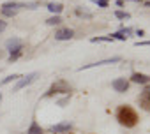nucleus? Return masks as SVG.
<instances>
[{
	"label": "nucleus",
	"instance_id": "6e6552de",
	"mask_svg": "<svg viewBox=\"0 0 150 134\" xmlns=\"http://www.w3.org/2000/svg\"><path fill=\"white\" fill-rule=\"evenodd\" d=\"M6 48L9 49V53H11V51L23 49V41H21V39H18V37H11V39H7V41H6Z\"/></svg>",
	"mask_w": 150,
	"mask_h": 134
},
{
	"label": "nucleus",
	"instance_id": "9d476101",
	"mask_svg": "<svg viewBox=\"0 0 150 134\" xmlns=\"http://www.w3.org/2000/svg\"><path fill=\"white\" fill-rule=\"evenodd\" d=\"M131 81L132 83H138V85H148L150 83V76L148 74H143V73H132L131 74Z\"/></svg>",
	"mask_w": 150,
	"mask_h": 134
},
{
	"label": "nucleus",
	"instance_id": "f03ea898",
	"mask_svg": "<svg viewBox=\"0 0 150 134\" xmlns=\"http://www.w3.org/2000/svg\"><path fill=\"white\" fill-rule=\"evenodd\" d=\"M58 94H71V87H69V83H65L64 80H57V81L48 88V92H46L42 97L46 99V97H53V95H58Z\"/></svg>",
	"mask_w": 150,
	"mask_h": 134
},
{
	"label": "nucleus",
	"instance_id": "6ab92c4d",
	"mask_svg": "<svg viewBox=\"0 0 150 134\" xmlns=\"http://www.w3.org/2000/svg\"><path fill=\"white\" fill-rule=\"evenodd\" d=\"M90 41H92V42H111L113 39H111V37H92Z\"/></svg>",
	"mask_w": 150,
	"mask_h": 134
},
{
	"label": "nucleus",
	"instance_id": "1a4fd4ad",
	"mask_svg": "<svg viewBox=\"0 0 150 134\" xmlns=\"http://www.w3.org/2000/svg\"><path fill=\"white\" fill-rule=\"evenodd\" d=\"M74 37V30L72 28H60V30H57V34H55V39L57 41H69V39H72Z\"/></svg>",
	"mask_w": 150,
	"mask_h": 134
},
{
	"label": "nucleus",
	"instance_id": "39448f33",
	"mask_svg": "<svg viewBox=\"0 0 150 134\" xmlns=\"http://www.w3.org/2000/svg\"><path fill=\"white\" fill-rule=\"evenodd\" d=\"M111 87H113V90H115V92L124 94V92H127V90H129V81H127L125 78H117V80L111 83Z\"/></svg>",
	"mask_w": 150,
	"mask_h": 134
},
{
	"label": "nucleus",
	"instance_id": "7ed1b4c3",
	"mask_svg": "<svg viewBox=\"0 0 150 134\" xmlns=\"http://www.w3.org/2000/svg\"><path fill=\"white\" fill-rule=\"evenodd\" d=\"M138 102H139V108L141 109H145V111L150 113V83L145 85L143 92L138 95Z\"/></svg>",
	"mask_w": 150,
	"mask_h": 134
},
{
	"label": "nucleus",
	"instance_id": "b1692460",
	"mask_svg": "<svg viewBox=\"0 0 150 134\" xmlns=\"http://www.w3.org/2000/svg\"><path fill=\"white\" fill-rule=\"evenodd\" d=\"M2 97H4V95H2V94H0V102H2Z\"/></svg>",
	"mask_w": 150,
	"mask_h": 134
},
{
	"label": "nucleus",
	"instance_id": "ddd939ff",
	"mask_svg": "<svg viewBox=\"0 0 150 134\" xmlns=\"http://www.w3.org/2000/svg\"><path fill=\"white\" fill-rule=\"evenodd\" d=\"M20 78H21L20 74H11V76H7V78H4L2 81H0V85L4 87V85H7V83H11V81H18Z\"/></svg>",
	"mask_w": 150,
	"mask_h": 134
},
{
	"label": "nucleus",
	"instance_id": "dca6fc26",
	"mask_svg": "<svg viewBox=\"0 0 150 134\" xmlns=\"http://www.w3.org/2000/svg\"><path fill=\"white\" fill-rule=\"evenodd\" d=\"M2 11V14L4 16H7V18H11V16H16L18 14V9H0Z\"/></svg>",
	"mask_w": 150,
	"mask_h": 134
},
{
	"label": "nucleus",
	"instance_id": "393cba45",
	"mask_svg": "<svg viewBox=\"0 0 150 134\" xmlns=\"http://www.w3.org/2000/svg\"><path fill=\"white\" fill-rule=\"evenodd\" d=\"M65 134H69V132H65Z\"/></svg>",
	"mask_w": 150,
	"mask_h": 134
},
{
	"label": "nucleus",
	"instance_id": "4468645a",
	"mask_svg": "<svg viewBox=\"0 0 150 134\" xmlns=\"http://www.w3.org/2000/svg\"><path fill=\"white\" fill-rule=\"evenodd\" d=\"M21 55H23V49H18V51H11V53H9V62H11V63H13V62H16V60H18Z\"/></svg>",
	"mask_w": 150,
	"mask_h": 134
},
{
	"label": "nucleus",
	"instance_id": "f3484780",
	"mask_svg": "<svg viewBox=\"0 0 150 134\" xmlns=\"http://www.w3.org/2000/svg\"><path fill=\"white\" fill-rule=\"evenodd\" d=\"M46 23L48 25H60L62 23V18L60 16H51L50 20H46Z\"/></svg>",
	"mask_w": 150,
	"mask_h": 134
},
{
	"label": "nucleus",
	"instance_id": "412c9836",
	"mask_svg": "<svg viewBox=\"0 0 150 134\" xmlns=\"http://www.w3.org/2000/svg\"><path fill=\"white\" fill-rule=\"evenodd\" d=\"M6 28H7V23H6L4 20H0V34H2V32H4Z\"/></svg>",
	"mask_w": 150,
	"mask_h": 134
},
{
	"label": "nucleus",
	"instance_id": "f257e3e1",
	"mask_svg": "<svg viewBox=\"0 0 150 134\" xmlns=\"http://www.w3.org/2000/svg\"><path fill=\"white\" fill-rule=\"evenodd\" d=\"M115 116H117L118 123H120V125H124L125 129H132V127H136V125H138V122H139L138 113L134 111V108H131V106H127V104L118 106V109H117Z\"/></svg>",
	"mask_w": 150,
	"mask_h": 134
},
{
	"label": "nucleus",
	"instance_id": "2eb2a0df",
	"mask_svg": "<svg viewBox=\"0 0 150 134\" xmlns=\"http://www.w3.org/2000/svg\"><path fill=\"white\" fill-rule=\"evenodd\" d=\"M76 14H78V16H81V18H87V20H90V18H92V13H88V11L81 9V7H78V9H76Z\"/></svg>",
	"mask_w": 150,
	"mask_h": 134
},
{
	"label": "nucleus",
	"instance_id": "5701e85b",
	"mask_svg": "<svg viewBox=\"0 0 150 134\" xmlns=\"http://www.w3.org/2000/svg\"><path fill=\"white\" fill-rule=\"evenodd\" d=\"M143 4H145V6H148V7H150V0H143Z\"/></svg>",
	"mask_w": 150,
	"mask_h": 134
},
{
	"label": "nucleus",
	"instance_id": "423d86ee",
	"mask_svg": "<svg viewBox=\"0 0 150 134\" xmlns=\"http://www.w3.org/2000/svg\"><path fill=\"white\" fill-rule=\"evenodd\" d=\"M122 58L120 56H113V58H106V60H99V62H94V63H87L83 67H80V71H85V69H92V67H97V65H106V63H117L120 62Z\"/></svg>",
	"mask_w": 150,
	"mask_h": 134
},
{
	"label": "nucleus",
	"instance_id": "f8f14e48",
	"mask_svg": "<svg viewBox=\"0 0 150 134\" xmlns=\"http://www.w3.org/2000/svg\"><path fill=\"white\" fill-rule=\"evenodd\" d=\"M48 11H50V13H53L55 16H58V14L64 11V6H62V4H55V2H50V4H48Z\"/></svg>",
	"mask_w": 150,
	"mask_h": 134
},
{
	"label": "nucleus",
	"instance_id": "4be33fe9",
	"mask_svg": "<svg viewBox=\"0 0 150 134\" xmlns=\"http://www.w3.org/2000/svg\"><path fill=\"white\" fill-rule=\"evenodd\" d=\"M136 46H150V41H143V42H136Z\"/></svg>",
	"mask_w": 150,
	"mask_h": 134
},
{
	"label": "nucleus",
	"instance_id": "0eeeda50",
	"mask_svg": "<svg viewBox=\"0 0 150 134\" xmlns=\"http://www.w3.org/2000/svg\"><path fill=\"white\" fill-rule=\"evenodd\" d=\"M50 130H51L53 134H65V132L72 130V123H71V122H60V123L53 125Z\"/></svg>",
	"mask_w": 150,
	"mask_h": 134
},
{
	"label": "nucleus",
	"instance_id": "aec40b11",
	"mask_svg": "<svg viewBox=\"0 0 150 134\" xmlns=\"http://www.w3.org/2000/svg\"><path fill=\"white\" fill-rule=\"evenodd\" d=\"M94 4H97L99 7H108V4H110V0H92Z\"/></svg>",
	"mask_w": 150,
	"mask_h": 134
},
{
	"label": "nucleus",
	"instance_id": "20e7f679",
	"mask_svg": "<svg viewBox=\"0 0 150 134\" xmlns=\"http://www.w3.org/2000/svg\"><path fill=\"white\" fill-rule=\"evenodd\" d=\"M37 76H39V73H30V74H27V76L20 78V80H18V83H16V87H14V92H18V90H21V88L28 87L30 83H34V81L37 80Z\"/></svg>",
	"mask_w": 150,
	"mask_h": 134
},
{
	"label": "nucleus",
	"instance_id": "9b49d317",
	"mask_svg": "<svg viewBox=\"0 0 150 134\" xmlns=\"http://www.w3.org/2000/svg\"><path fill=\"white\" fill-rule=\"evenodd\" d=\"M27 134H44V130H42V127H41L35 120H32V123H30V127H28Z\"/></svg>",
	"mask_w": 150,
	"mask_h": 134
},
{
	"label": "nucleus",
	"instance_id": "a211bd4d",
	"mask_svg": "<svg viewBox=\"0 0 150 134\" xmlns=\"http://www.w3.org/2000/svg\"><path fill=\"white\" fill-rule=\"evenodd\" d=\"M115 16H117L118 20H129V18H131V14H129V13H124V11H115Z\"/></svg>",
	"mask_w": 150,
	"mask_h": 134
}]
</instances>
